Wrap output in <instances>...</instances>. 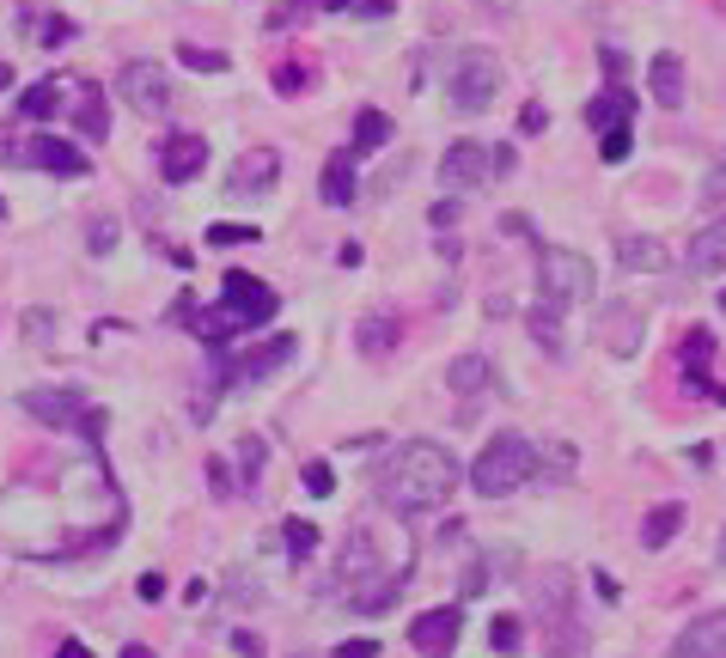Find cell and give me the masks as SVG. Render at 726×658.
Returning a JSON list of instances; mask_svg holds the SVG:
<instances>
[{"label":"cell","mask_w":726,"mask_h":658,"mask_svg":"<svg viewBox=\"0 0 726 658\" xmlns=\"http://www.w3.org/2000/svg\"><path fill=\"white\" fill-rule=\"evenodd\" d=\"M318 7H330V0H281L275 13H269V32H287V25H299V18L318 13Z\"/></svg>","instance_id":"cell-36"},{"label":"cell","mask_w":726,"mask_h":658,"mask_svg":"<svg viewBox=\"0 0 726 658\" xmlns=\"http://www.w3.org/2000/svg\"><path fill=\"white\" fill-rule=\"evenodd\" d=\"M220 306L238 318V330H263V323L281 311V299H275V287L257 281L250 269H226V281H220Z\"/></svg>","instance_id":"cell-5"},{"label":"cell","mask_w":726,"mask_h":658,"mask_svg":"<svg viewBox=\"0 0 726 658\" xmlns=\"http://www.w3.org/2000/svg\"><path fill=\"white\" fill-rule=\"evenodd\" d=\"M458 214H464V208H458V196H446V201H440V208H433V226L446 232V226H452V220H458Z\"/></svg>","instance_id":"cell-49"},{"label":"cell","mask_w":726,"mask_h":658,"mask_svg":"<svg viewBox=\"0 0 726 658\" xmlns=\"http://www.w3.org/2000/svg\"><path fill=\"white\" fill-rule=\"evenodd\" d=\"M56 658H93V653H86V646H79V641H67V646H62V653H56Z\"/></svg>","instance_id":"cell-53"},{"label":"cell","mask_w":726,"mask_h":658,"mask_svg":"<svg viewBox=\"0 0 726 658\" xmlns=\"http://www.w3.org/2000/svg\"><path fill=\"white\" fill-rule=\"evenodd\" d=\"M678 531H684V506H678V500L653 506L648 524H641V549H665V543H672Z\"/></svg>","instance_id":"cell-25"},{"label":"cell","mask_w":726,"mask_h":658,"mask_svg":"<svg viewBox=\"0 0 726 658\" xmlns=\"http://www.w3.org/2000/svg\"><path fill=\"white\" fill-rule=\"evenodd\" d=\"M489 378H495V367H489V353H458L446 372V384L458 390V397H482L489 390Z\"/></svg>","instance_id":"cell-22"},{"label":"cell","mask_w":726,"mask_h":658,"mask_svg":"<svg viewBox=\"0 0 726 658\" xmlns=\"http://www.w3.org/2000/svg\"><path fill=\"white\" fill-rule=\"evenodd\" d=\"M702 201H709V208H721V201H726V153L702 171Z\"/></svg>","instance_id":"cell-40"},{"label":"cell","mask_w":726,"mask_h":658,"mask_svg":"<svg viewBox=\"0 0 726 658\" xmlns=\"http://www.w3.org/2000/svg\"><path fill=\"white\" fill-rule=\"evenodd\" d=\"M482 585H489V573H482V561H464V573H458V592H464V597H477Z\"/></svg>","instance_id":"cell-45"},{"label":"cell","mask_w":726,"mask_h":658,"mask_svg":"<svg viewBox=\"0 0 726 658\" xmlns=\"http://www.w3.org/2000/svg\"><path fill=\"white\" fill-rule=\"evenodd\" d=\"M189 330H196V336L208 342V348H226V342L238 336V318H232L226 306H208V311L196 306V318H189Z\"/></svg>","instance_id":"cell-27"},{"label":"cell","mask_w":726,"mask_h":658,"mask_svg":"<svg viewBox=\"0 0 726 658\" xmlns=\"http://www.w3.org/2000/svg\"><path fill=\"white\" fill-rule=\"evenodd\" d=\"M67 104H74V116H79V135H86V140H104V135H110L104 92H98L93 79H74V92H67Z\"/></svg>","instance_id":"cell-18"},{"label":"cell","mask_w":726,"mask_h":658,"mask_svg":"<svg viewBox=\"0 0 726 658\" xmlns=\"http://www.w3.org/2000/svg\"><path fill=\"white\" fill-rule=\"evenodd\" d=\"M629 116H635V98H629V86H623V79H611V86H604V92L587 104V123L599 128V135H604V128H617V123H629Z\"/></svg>","instance_id":"cell-21"},{"label":"cell","mask_w":726,"mask_h":658,"mask_svg":"<svg viewBox=\"0 0 726 658\" xmlns=\"http://www.w3.org/2000/svg\"><path fill=\"white\" fill-rule=\"evenodd\" d=\"M592 262L580 257V250H538V293L550 299V306H587L592 299Z\"/></svg>","instance_id":"cell-4"},{"label":"cell","mask_w":726,"mask_h":658,"mask_svg":"<svg viewBox=\"0 0 726 658\" xmlns=\"http://www.w3.org/2000/svg\"><path fill=\"white\" fill-rule=\"evenodd\" d=\"M519 123H526V135H543V123H550V116H543V104H526V116H519Z\"/></svg>","instance_id":"cell-50"},{"label":"cell","mask_w":726,"mask_h":658,"mask_svg":"<svg viewBox=\"0 0 726 658\" xmlns=\"http://www.w3.org/2000/svg\"><path fill=\"white\" fill-rule=\"evenodd\" d=\"M281 543H287L294 561H311V549H318V524H311V519H287V524H281Z\"/></svg>","instance_id":"cell-31"},{"label":"cell","mask_w":726,"mask_h":658,"mask_svg":"<svg viewBox=\"0 0 726 658\" xmlns=\"http://www.w3.org/2000/svg\"><path fill=\"white\" fill-rule=\"evenodd\" d=\"M641 336H648L641 306H635V299H611L604 318H599V348L611 353V360H635V353H641Z\"/></svg>","instance_id":"cell-7"},{"label":"cell","mask_w":726,"mask_h":658,"mask_svg":"<svg viewBox=\"0 0 726 658\" xmlns=\"http://www.w3.org/2000/svg\"><path fill=\"white\" fill-rule=\"evenodd\" d=\"M67 37H74V25H67V18H44V44L49 49H62Z\"/></svg>","instance_id":"cell-48"},{"label":"cell","mask_w":726,"mask_h":658,"mask_svg":"<svg viewBox=\"0 0 726 658\" xmlns=\"http://www.w3.org/2000/svg\"><path fill=\"white\" fill-rule=\"evenodd\" d=\"M257 238H263V232L257 226H226V220H220V226H208V245H257Z\"/></svg>","instance_id":"cell-39"},{"label":"cell","mask_w":726,"mask_h":658,"mask_svg":"<svg viewBox=\"0 0 726 658\" xmlns=\"http://www.w3.org/2000/svg\"><path fill=\"white\" fill-rule=\"evenodd\" d=\"M489 177H495V165H489V147H482V140H452L446 159H440L446 196H470V189H482Z\"/></svg>","instance_id":"cell-8"},{"label":"cell","mask_w":726,"mask_h":658,"mask_svg":"<svg viewBox=\"0 0 726 658\" xmlns=\"http://www.w3.org/2000/svg\"><path fill=\"white\" fill-rule=\"evenodd\" d=\"M86 250H93V257H110V250H116V220L110 214L86 220Z\"/></svg>","instance_id":"cell-34"},{"label":"cell","mask_w":726,"mask_h":658,"mask_svg":"<svg viewBox=\"0 0 726 658\" xmlns=\"http://www.w3.org/2000/svg\"><path fill=\"white\" fill-rule=\"evenodd\" d=\"M355 196H360V184H355V147H348V153H330V165H324V201L330 208H348Z\"/></svg>","instance_id":"cell-23"},{"label":"cell","mask_w":726,"mask_h":658,"mask_svg":"<svg viewBox=\"0 0 726 658\" xmlns=\"http://www.w3.org/2000/svg\"><path fill=\"white\" fill-rule=\"evenodd\" d=\"M714 561L726 567V524H721V543H714Z\"/></svg>","instance_id":"cell-55"},{"label":"cell","mask_w":726,"mask_h":658,"mask_svg":"<svg viewBox=\"0 0 726 658\" xmlns=\"http://www.w3.org/2000/svg\"><path fill=\"white\" fill-rule=\"evenodd\" d=\"M306 79H311L306 67L287 62V67H275V92H281V98H294V92H306Z\"/></svg>","instance_id":"cell-42"},{"label":"cell","mask_w":726,"mask_h":658,"mask_svg":"<svg viewBox=\"0 0 726 658\" xmlns=\"http://www.w3.org/2000/svg\"><path fill=\"white\" fill-rule=\"evenodd\" d=\"M391 140V116L385 110H360L355 116V153H372V147H385Z\"/></svg>","instance_id":"cell-30"},{"label":"cell","mask_w":726,"mask_h":658,"mask_svg":"<svg viewBox=\"0 0 726 658\" xmlns=\"http://www.w3.org/2000/svg\"><path fill=\"white\" fill-rule=\"evenodd\" d=\"M458 628H464V610H452V604H440V610H421L416 622H409V646L428 658H446L452 641H458Z\"/></svg>","instance_id":"cell-12"},{"label":"cell","mask_w":726,"mask_h":658,"mask_svg":"<svg viewBox=\"0 0 726 658\" xmlns=\"http://www.w3.org/2000/svg\"><path fill=\"white\" fill-rule=\"evenodd\" d=\"M263 463H269V445L257 439V433H245V439H238V470H245V488L263 475Z\"/></svg>","instance_id":"cell-33"},{"label":"cell","mask_w":726,"mask_h":658,"mask_svg":"<svg viewBox=\"0 0 726 658\" xmlns=\"http://www.w3.org/2000/svg\"><path fill=\"white\" fill-rule=\"evenodd\" d=\"M648 86H653V98H660V110H678L684 104V55L660 49L653 67H648Z\"/></svg>","instance_id":"cell-20"},{"label":"cell","mask_w":726,"mask_h":658,"mask_svg":"<svg viewBox=\"0 0 726 658\" xmlns=\"http://www.w3.org/2000/svg\"><path fill=\"white\" fill-rule=\"evenodd\" d=\"M599 159H604V165H623V159H629V123L604 128V135H599Z\"/></svg>","instance_id":"cell-37"},{"label":"cell","mask_w":726,"mask_h":658,"mask_svg":"<svg viewBox=\"0 0 726 658\" xmlns=\"http://www.w3.org/2000/svg\"><path fill=\"white\" fill-rule=\"evenodd\" d=\"M116 92H123V104L140 110V116H165L171 110V74L159 62H123Z\"/></svg>","instance_id":"cell-6"},{"label":"cell","mask_w":726,"mask_h":658,"mask_svg":"<svg viewBox=\"0 0 726 658\" xmlns=\"http://www.w3.org/2000/svg\"><path fill=\"white\" fill-rule=\"evenodd\" d=\"M665 658H726V610H709V616H690L672 653Z\"/></svg>","instance_id":"cell-13"},{"label":"cell","mask_w":726,"mask_h":658,"mask_svg":"<svg viewBox=\"0 0 726 658\" xmlns=\"http://www.w3.org/2000/svg\"><path fill=\"white\" fill-rule=\"evenodd\" d=\"M531 458H538V470H531V482H568L574 475V463H580V451L574 445H562V439H550V445H531Z\"/></svg>","instance_id":"cell-24"},{"label":"cell","mask_w":726,"mask_h":658,"mask_svg":"<svg viewBox=\"0 0 726 658\" xmlns=\"http://www.w3.org/2000/svg\"><path fill=\"white\" fill-rule=\"evenodd\" d=\"M721 311H726V287H721Z\"/></svg>","instance_id":"cell-57"},{"label":"cell","mask_w":726,"mask_h":658,"mask_svg":"<svg viewBox=\"0 0 726 658\" xmlns=\"http://www.w3.org/2000/svg\"><path fill=\"white\" fill-rule=\"evenodd\" d=\"M0 220H7V201H0Z\"/></svg>","instance_id":"cell-58"},{"label":"cell","mask_w":726,"mask_h":658,"mask_svg":"<svg viewBox=\"0 0 726 658\" xmlns=\"http://www.w3.org/2000/svg\"><path fill=\"white\" fill-rule=\"evenodd\" d=\"M62 98H67V86H62V79H37L32 92L19 98V116H25V123H49Z\"/></svg>","instance_id":"cell-28"},{"label":"cell","mask_w":726,"mask_h":658,"mask_svg":"<svg viewBox=\"0 0 726 658\" xmlns=\"http://www.w3.org/2000/svg\"><path fill=\"white\" fill-rule=\"evenodd\" d=\"M201 165H208V140L201 135L159 140V171H165V184H189V177H201Z\"/></svg>","instance_id":"cell-16"},{"label":"cell","mask_w":726,"mask_h":658,"mask_svg":"<svg viewBox=\"0 0 726 658\" xmlns=\"http://www.w3.org/2000/svg\"><path fill=\"white\" fill-rule=\"evenodd\" d=\"M208 488H214V494H238V475H232L226 458H208Z\"/></svg>","instance_id":"cell-43"},{"label":"cell","mask_w":726,"mask_h":658,"mask_svg":"<svg viewBox=\"0 0 726 658\" xmlns=\"http://www.w3.org/2000/svg\"><path fill=\"white\" fill-rule=\"evenodd\" d=\"M299 482H306V494H318V500H330V494H336V470H330V463H306V475H299Z\"/></svg>","instance_id":"cell-41"},{"label":"cell","mask_w":726,"mask_h":658,"mask_svg":"<svg viewBox=\"0 0 726 658\" xmlns=\"http://www.w3.org/2000/svg\"><path fill=\"white\" fill-rule=\"evenodd\" d=\"M403 336V318L397 311H372L367 323H360V353H391Z\"/></svg>","instance_id":"cell-26"},{"label":"cell","mask_w":726,"mask_h":658,"mask_svg":"<svg viewBox=\"0 0 726 658\" xmlns=\"http://www.w3.org/2000/svg\"><path fill=\"white\" fill-rule=\"evenodd\" d=\"M489 646H495L501 658H513L519 646H526V622H519V616H495V628H489Z\"/></svg>","instance_id":"cell-32"},{"label":"cell","mask_w":726,"mask_h":658,"mask_svg":"<svg viewBox=\"0 0 726 658\" xmlns=\"http://www.w3.org/2000/svg\"><path fill=\"white\" fill-rule=\"evenodd\" d=\"M709 367H714V336H709V330H690V336H684V348H678L684 390H696V397L709 390L714 402H726V390H714V384H709Z\"/></svg>","instance_id":"cell-15"},{"label":"cell","mask_w":726,"mask_h":658,"mask_svg":"<svg viewBox=\"0 0 726 658\" xmlns=\"http://www.w3.org/2000/svg\"><path fill=\"white\" fill-rule=\"evenodd\" d=\"M489 165H495V177H507V171L519 165V159H513V147H495V153H489Z\"/></svg>","instance_id":"cell-51"},{"label":"cell","mask_w":726,"mask_h":658,"mask_svg":"<svg viewBox=\"0 0 726 658\" xmlns=\"http://www.w3.org/2000/svg\"><path fill=\"white\" fill-rule=\"evenodd\" d=\"M617 262L629 269V275H665V245L660 238H648V232H623L617 238Z\"/></svg>","instance_id":"cell-17"},{"label":"cell","mask_w":726,"mask_h":658,"mask_svg":"<svg viewBox=\"0 0 726 658\" xmlns=\"http://www.w3.org/2000/svg\"><path fill=\"white\" fill-rule=\"evenodd\" d=\"M275 177H281V153L275 147H250V153L226 171V189L232 196H263V189H275Z\"/></svg>","instance_id":"cell-14"},{"label":"cell","mask_w":726,"mask_h":658,"mask_svg":"<svg viewBox=\"0 0 726 658\" xmlns=\"http://www.w3.org/2000/svg\"><path fill=\"white\" fill-rule=\"evenodd\" d=\"M19 409L32 414V421H44V427H79V421H86V397H79V390H56V384L25 390Z\"/></svg>","instance_id":"cell-11"},{"label":"cell","mask_w":726,"mask_h":658,"mask_svg":"<svg viewBox=\"0 0 726 658\" xmlns=\"http://www.w3.org/2000/svg\"><path fill=\"white\" fill-rule=\"evenodd\" d=\"M531 470H538V458H531L526 433H495V439L477 451V463H470V488H477L482 500H507V494H519L531 482Z\"/></svg>","instance_id":"cell-2"},{"label":"cell","mask_w":726,"mask_h":658,"mask_svg":"<svg viewBox=\"0 0 726 658\" xmlns=\"http://www.w3.org/2000/svg\"><path fill=\"white\" fill-rule=\"evenodd\" d=\"M726 269V214L690 238V275H721Z\"/></svg>","instance_id":"cell-19"},{"label":"cell","mask_w":726,"mask_h":658,"mask_svg":"<svg viewBox=\"0 0 726 658\" xmlns=\"http://www.w3.org/2000/svg\"><path fill=\"white\" fill-rule=\"evenodd\" d=\"M372 488L391 512L403 519H416V512H433V506H446L452 488H458V458H452L440 439H403L379 475H372Z\"/></svg>","instance_id":"cell-1"},{"label":"cell","mask_w":726,"mask_h":658,"mask_svg":"<svg viewBox=\"0 0 726 658\" xmlns=\"http://www.w3.org/2000/svg\"><path fill=\"white\" fill-rule=\"evenodd\" d=\"M7 86H13V67H7V62H0V92H7Z\"/></svg>","instance_id":"cell-56"},{"label":"cell","mask_w":726,"mask_h":658,"mask_svg":"<svg viewBox=\"0 0 726 658\" xmlns=\"http://www.w3.org/2000/svg\"><path fill=\"white\" fill-rule=\"evenodd\" d=\"M232 653H238V658H269L263 641H257V634H245V628H232Z\"/></svg>","instance_id":"cell-46"},{"label":"cell","mask_w":726,"mask_h":658,"mask_svg":"<svg viewBox=\"0 0 726 658\" xmlns=\"http://www.w3.org/2000/svg\"><path fill=\"white\" fill-rule=\"evenodd\" d=\"M19 159H25L32 171H49V177H86V171H93V159L79 153L74 140H62V135H25Z\"/></svg>","instance_id":"cell-10"},{"label":"cell","mask_w":726,"mask_h":658,"mask_svg":"<svg viewBox=\"0 0 726 658\" xmlns=\"http://www.w3.org/2000/svg\"><path fill=\"white\" fill-rule=\"evenodd\" d=\"M123 658H153V646H123Z\"/></svg>","instance_id":"cell-54"},{"label":"cell","mask_w":726,"mask_h":658,"mask_svg":"<svg viewBox=\"0 0 726 658\" xmlns=\"http://www.w3.org/2000/svg\"><path fill=\"white\" fill-rule=\"evenodd\" d=\"M495 98H501V55H495V49H458L446 104L458 110V116H482Z\"/></svg>","instance_id":"cell-3"},{"label":"cell","mask_w":726,"mask_h":658,"mask_svg":"<svg viewBox=\"0 0 726 658\" xmlns=\"http://www.w3.org/2000/svg\"><path fill=\"white\" fill-rule=\"evenodd\" d=\"M330 658H379V641H372V634H360V641H342Z\"/></svg>","instance_id":"cell-44"},{"label":"cell","mask_w":726,"mask_h":658,"mask_svg":"<svg viewBox=\"0 0 726 658\" xmlns=\"http://www.w3.org/2000/svg\"><path fill=\"white\" fill-rule=\"evenodd\" d=\"M330 13H355V18H391L397 0H330Z\"/></svg>","instance_id":"cell-38"},{"label":"cell","mask_w":726,"mask_h":658,"mask_svg":"<svg viewBox=\"0 0 726 658\" xmlns=\"http://www.w3.org/2000/svg\"><path fill=\"white\" fill-rule=\"evenodd\" d=\"M531 336L543 342V348L550 353H568V336H562V306H550V299H538V306H531Z\"/></svg>","instance_id":"cell-29"},{"label":"cell","mask_w":726,"mask_h":658,"mask_svg":"<svg viewBox=\"0 0 726 658\" xmlns=\"http://www.w3.org/2000/svg\"><path fill=\"white\" fill-rule=\"evenodd\" d=\"M385 580V573H379V549H372V536L367 531H355L348 536V543H342V561H336V580L324 585L330 597H342L348 592V585H355V597L360 592H372V585Z\"/></svg>","instance_id":"cell-9"},{"label":"cell","mask_w":726,"mask_h":658,"mask_svg":"<svg viewBox=\"0 0 726 658\" xmlns=\"http://www.w3.org/2000/svg\"><path fill=\"white\" fill-rule=\"evenodd\" d=\"M177 62L196 67V74H226V49H196V44H184V49H177Z\"/></svg>","instance_id":"cell-35"},{"label":"cell","mask_w":726,"mask_h":658,"mask_svg":"<svg viewBox=\"0 0 726 658\" xmlns=\"http://www.w3.org/2000/svg\"><path fill=\"white\" fill-rule=\"evenodd\" d=\"M140 597H147V604H159V597H165V580H159V573H147V580H140Z\"/></svg>","instance_id":"cell-52"},{"label":"cell","mask_w":726,"mask_h":658,"mask_svg":"<svg viewBox=\"0 0 726 658\" xmlns=\"http://www.w3.org/2000/svg\"><path fill=\"white\" fill-rule=\"evenodd\" d=\"M599 62H604V79H623V74H629V55H623V49H611V44L599 49Z\"/></svg>","instance_id":"cell-47"}]
</instances>
